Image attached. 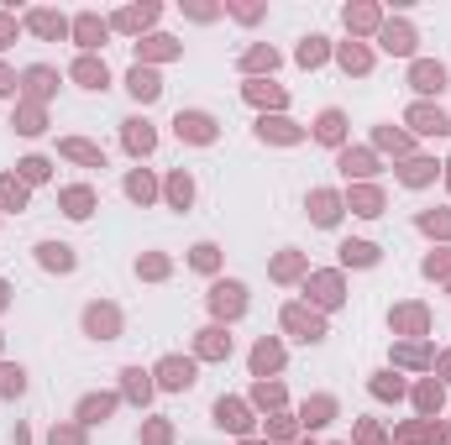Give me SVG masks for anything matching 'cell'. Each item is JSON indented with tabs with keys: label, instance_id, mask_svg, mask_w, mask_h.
I'll list each match as a JSON object with an SVG mask.
<instances>
[{
	"label": "cell",
	"instance_id": "35",
	"mask_svg": "<svg viewBox=\"0 0 451 445\" xmlns=\"http://www.w3.org/2000/svg\"><path fill=\"white\" fill-rule=\"evenodd\" d=\"M79 414L95 424V419H105V414H111V398H84V409H79Z\"/></svg>",
	"mask_w": 451,
	"mask_h": 445
},
{
	"label": "cell",
	"instance_id": "20",
	"mask_svg": "<svg viewBox=\"0 0 451 445\" xmlns=\"http://www.w3.org/2000/svg\"><path fill=\"white\" fill-rule=\"evenodd\" d=\"M262 137H273V142H299V126H289V120H262Z\"/></svg>",
	"mask_w": 451,
	"mask_h": 445
},
{
	"label": "cell",
	"instance_id": "6",
	"mask_svg": "<svg viewBox=\"0 0 451 445\" xmlns=\"http://www.w3.org/2000/svg\"><path fill=\"white\" fill-rule=\"evenodd\" d=\"M126 89L137 94V100H157V94H163V79H157L152 69H142V63H137V69L126 74Z\"/></svg>",
	"mask_w": 451,
	"mask_h": 445
},
{
	"label": "cell",
	"instance_id": "7",
	"mask_svg": "<svg viewBox=\"0 0 451 445\" xmlns=\"http://www.w3.org/2000/svg\"><path fill=\"white\" fill-rule=\"evenodd\" d=\"M157 377H163V388H189V383H194V361H179V356H168L163 367H157Z\"/></svg>",
	"mask_w": 451,
	"mask_h": 445
},
{
	"label": "cell",
	"instance_id": "48",
	"mask_svg": "<svg viewBox=\"0 0 451 445\" xmlns=\"http://www.w3.org/2000/svg\"><path fill=\"white\" fill-rule=\"evenodd\" d=\"M446 168H451V163H446Z\"/></svg>",
	"mask_w": 451,
	"mask_h": 445
},
{
	"label": "cell",
	"instance_id": "40",
	"mask_svg": "<svg viewBox=\"0 0 451 445\" xmlns=\"http://www.w3.org/2000/svg\"><path fill=\"white\" fill-rule=\"evenodd\" d=\"M21 173H26V179H48V163H43V157H26Z\"/></svg>",
	"mask_w": 451,
	"mask_h": 445
},
{
	"label": "cell",
	"instance_id": "3",
	"mask_svg": "<svg viewBox=\"0 0 451 445\" xmlns=\"http://www.w3.org/2000/svg\"><path fill=\"white\" fill-rule=\"evenodd\" d=\"M409 126L425 131V137H451V116L435 111V105H415V111H409Z\"/></svg>",
	"mask_w": 451,
	"mask_h": 445
},
{
	"label": "cell",
	"instance_id": "46",
	"mask_svg": "<svg viewBox=\"0 0 451 445\" xmlns=\"http://www.w3.org/2000/svg\"><path fill=\"white\" fill-rule=\"evenodd\" d=\"M0 89H16V79H11L6 69H0Z\"/></svg>",
	"mask_w": 451,
	"mask_h": 445
},
{
	"label": "cell",
	"instance_id": "17",
	"mask_svg": "<svg viewBox=\"0 0 451 445\" xmlns=\"http://www.w3.org/2000/svg\"><path fill=\"white\" fill-rule=\"evenodd\" d=\"M63 205H69V215H74V220H84V215H89V205H95V194H89V188H69V194H63Z\"/></svg>",
	"mask_w": 451,
	"mask_h": 445
},
{
	"label": "cell",
	"instance_id": "24",
	"mask_svg": "<svg viewBox=\"0 0 451 445\" xmlns=\"http://www.w3.org/2000/svg\"><path fill=\"white\" fill-rule=\"evenodd\" d=\"M216 419H221V424H231V429H242V424H247V419H242V403H226V398L216 403Z\"/></svg>",
	"mask_w": 451,
	"mask_h": 445
},
{
	"label": "cell",
	"instance_id": "39",
	"mask_svg": "<svg viewBox=\"0 0 451 445\" xmlns=\"http://www.w3.org/2000/svg\"><path fill=\"white\" fill-rule=\"evenodd\" d=\"M352 205H357V215H378V194H367V188H362Z\"/></svg>",
	"mask_w": 451,
	"mask_h": 445
},
{
	"label": "cell",
	"instance_id": "21",
	"mask_svg": "<svg viewBox=\"0 0 451 445\" xmlns=\"http://www.w3.org/2000/svg\"><path fill=\"white\" fill-rule=\"evenodd\" d=\"M142 52H147V58H174V52H179V43L157 32V37H147V43H142Z\"/></svg>",
	"mask_w": 451,
	"mask_h": 445
},
{
	"label": "cell",
	"instance_id": "34",
	"mask_svg": "<svg viewBox=\"0 0 451 445\" xmlns=\"http://www.w3.org/2000/svg\"><path fill=\"white\" fill-rule=\"evenodd\" d=\"M126 194H131V199H152V179H147V173H131Z\"/></svg>",
	"mask_w": 451,
	"mask_h": 445
},
{
	"label": "cell",
	"instance_id": "47",
	"mask_svg": "<svg viewBox=\"0 0 451 445\" xmlns=\"http://www.w3.org/2000/svg\"><path fill=\"white\" fill-rule=\"evenodd\" d=\"M0 304H6V283H0Z\"/></svg>",
	"mask_w": 451,
	"mask_h": 445
},
{
	"label": "cell",
	"instance_id": "45",
	"mask_svg": "<svg viewBox=\"0 0 451 445\" xmlns=\"http://www.w3.org/2000/svg\"><path fill=\"white\" fill-rule=\"evenodd\" d=\"M11 37H16V21H11V16H0V47H6Z\"/></svg>",
	"mask_w": 451,
	"mask_h": 445
},
{
	"label": "cell",
	"instance_id": "10",
	"mask_svg": "<svg viewBox=\"0 0 451 445\" xmlns=\"http://www.w3.org/2000/svg\"><path fill=\"white\" fill-rule=\"evenodd\" d=\"M157 21V6H131V11H121V16H116V26H121V32H142V26H152Z\"/></svg>",
	"mask_w": 451,
	"mask_h": 445
},
{
	"label": "cell",
	"instance_id": "22",
	"mask_svg": "<svg viewBox=\"0 0 451 445\" xmlns=\"http://www.w3.org/2000/svg\"><path fill=\"white\" fill-rule=\"evenodd\" d=\"M347 262H357V267H367V262H378V247H367V241H347Z\"/></svg>",
	"mask_w": 451,
	"mask_h": 445
},
{
	"label": "cell",
	"instance_id": "9",
	"mask_svg": "<svg viewBox=\"0 0 451 445\" xmlns=\"http://www.w3.org/2000/svg\"><path fill=\"white\" fill-rule=\"evenodd\" d=\"M74 79L84 89H105V79H111V74H105V63H95V58H79L74 63Z\"/></svg>",
	"mask_w": 451,
	"mask_h": 445
},
{
	"label": "cell",
	"instance_id": "2",
	"mask_svg": "<svg viewBox=\"0 0 451 445\" xmlns=\"http://www.w3.org/2000/svg\"><path fill=\"white\" fill-rule=\"evenodd\" d=\"M174 131H179L184 142H210V137H216V120H210L205 111H179Z\"/></svg>",
	"mask_w": 451,
	"mask_h": 445
},
{
	"label": "cell",
	"instance_id": "26",
	"mask_svg": "<svg viewBox=\"0 0 451 445\" xmlns=\"http://www.w3.org/2000/svg\"><path fill=\"white\" fill-rule=\"evenodd\" d=\"M310 210H315V220H321V225L336 220V199H330V194H315V199H310Z\"/></svg>",
	"mask_w": 451,
	"mask_h": 445
},
{
	"label": "cell",
	"instance_id": "25",
	"mask_svg": "<svg viewBox=\"0 0 451 445\" xmlns=\"http://www.w3.org/2000/svg\"><path fill=\"white\" fill-rule=\"evenodd\" d=\"M21 388H26V377H21V367H0V393H21Z\"/></svg>",
	"mask_w": 451,
	"mask_h": 445
},
{
	"label": "cell",
	"instance_id": "31",
	"mask_svg": "<svg viewBox=\"0 0 451 445\" xmlns=\"http://www.w3.org/2000/svg\"><path fill=\"white\" fill-rule=\"evenodd\" d=\"M200 351L205 356H221V351H231V341H226L221 330H205V341H200Z\"/></svg>",
	"mask_w": 451,
	"mask_h": 445
},
{
	"label": "cell",
	"instance_id": "5",
	"mask_svg": "<svg viewBox=\"0 0 451 445\" xmlns=\"http://www.w3.org/2000/svg\"><path fill=\"white\" fill-rule=\"evenodd\" d=\"M105 32H111V26H105L95 11H84V16L74 21V43H79V47H100V43H105Z\"/></svg>",
	"mask_w": 451,
	"mask_h": 445
},
{
	"label": "cell",
	"instance_id": "12",
	"mask_svg": "<svg viewBox=\"0 0 451 445\" xmlns=\"http://www.w3.org/2000/svg\"><path fill=\"white\" fill-rule=\"evenodd\" d=\"M84 325H89V335L111 341V335H116V309H89V315H84Z\"/></svg>",
	"mask_w": 451,
	"mask_h": 445
},
{
	"label": "cell",
	"instance_id": "30",
	"mask_svg": "<svg viewBox=\"0 0 451 445\" xmlns=\"http://www.w3.org/2000/svg\"><path fill=\"white\" fill-rule=\"evenodd\" d=\"M189 179H184V173H174V179H168V199H174V205H189Z\"/></svg>",
	"mask_w": 451,
	"mask_h": 445
},
{
	"label": "cell",
	"instance_id": "13",
	"mask_svg": "<svg viewBox=\"0 0 451 445\" xmlns=\"http://www.w3.org/2000/svg\"><path fill=\"white\" fill-rule=\"evenodd\" d=\"M37 252H43V267H58V273H69V267H74V252L58 247V241H43Z\"/></svg>",
	"mask_w": 451,
	"mask_h": 445
},
{
	"label": "cell",
	"instance_id": "23",
	"mask_svg": "<svg viewBox=\"0 0 451 445\" xmlns=\"http://www.w3.org/2000/svg\"><path fill=\"white\" fill-rule=\"evenodd\" d=\"M247 100H257V105H284V89H273V84H247Z\"/></svg>",
	"mask_w": 451,
	"mask_h": 445
},
{
	"label": "cell",
	"instance_id": "36",
	"mask_svg": "<svg viewBox=\"0 0 451 445\" xmlns=\"http://www.w3.org/2000/svg\"><path fill=\"white\" fill-rule=\"evenodd\" d=\"M126 393H131V398H147V372L131 367V372H126Z\"/></svg>",
	"mask_w": 451,
	"mask_h": 445
},
{
	"label": "cell",
	"instance_id": "1",
	"mask_svg": "<svg viewBox=\"0 0 451 445\" xmlns=\"http://www.w3.org/2000/svg\"><path fill=\"white\" fill-rule=\"evenodd\" d=\"M378 43H383V52L409 58V52H415V26L409 21H389V26H378Z\"/></svg>",
	"mask_w": 451,
	"mask_h": 445
},
{
	"label": "cell",
	"instance_id": "38",
	"mask_svg": "<svg viewBox=\"0 0 451 445\" xmlns=\"http://www.w3.org/2000/svg\"><path fill=\"white\" fill-rule=\"evenodd\" d=\"M315 299H321V304H336L341 299V293H336V278H321V283H315Z\"/></svg>",
	"mask_w": 451,
	"mask_h": 445
},
{
	"label": "cell",
	"instance_id": "41",
	"mask_svg": "<svg viewBox=\"0 0 451 445\" xmlns=\"http://www.w3.org/2000/svg\"><path fill=\"white\" fill-rule=\"evenodd\" d=\"M404 179H409V184H425V179H430V163H409Z\"/></svg>",
	"mask_w": 451,
	"mask_h": 445
},
{
	"label": "cell",
	"instance_id": "4",
	"mask_svg": "<svg viewBox=\"0 0 451 445\" xmlns=\"http://www.w3.org/2000/svg\"><path fill=\"white\" fill-rule=\"evenodd\" d=\"M409 84H415L420 94H441L446 89V69L441 63H415V69H409Z\"/></svg>",
	"mask_w": 451,
	"mask_h": 445
},
{
	"label": "cell",
	"instance_id": "32",
	"mask_svg": "<svg viewBox=\"0 0 451 445\" xmlns=\"http://www.w3.org/2000/svg\"><path fill=\"white\" fill-rule=\"evenodd\" d=\"M341 168L347 173H373V157L367 152H341Z\"/></svg>",
	"mask_w": 451,
	"mask_h": 445
},
{
	"label": "cell",
	"instance_id": "11",
	"mask_svg": "<svg viewBox=\"0 0 451 445\" xmlns=\"http://www.w3.org/2000/svg\"><path fill=\"white\" fill-rule=\"evenodd\" d=\"M152 126H147V120H126V147H131V152H152Z\"/></svg>",
	"mask_w": 451,
	"mask_h": 445
},
{
	"label": "cell",
	"instance_id": "28",
	"mask_svg": "<svg viewBox=\"0 0 451 445\" xmlns=\"http://www.w3.org/2000/svg\"><path fill=\"white\" fill-rule=\"evenodd\" d=\"M26 89H32V94H48L52 89V69H26Z\"/></svg>",
	"mask_w": 451,
	"mask_h": 445
},
{
	"label": "cell",
	"instance_id": "37",
	"mask_svg": "<svg viewBox=\"0 0 451 445\" xmlns=\"http://www.w3.org/2000/svg\"><path fill=\"white\" fill-rule=\"evenodd\" d=\"M0 199H6V205H21V199H26V188H21L16 179H0Z\"/></svg>",
	"mask_w": 451,
	"mask_h": 445
},
{
	"label": "cell",
	"instance_id": "42",
	"mask_svg": "<svg viewBox=\"0 0 451 445\" xmlns=\"http://www.w3.org/2000/svg\"><path fill=\"white\" fill-rule=\"evenodd\" d=\"M194 267H205V273H210V267H216V247H194Z\"/></svg>",
	"mask_w": 451,
	"mask_h": 445
},
{
	"label": "cell",
	"instance_id": "44",
	"mask_svg": "<svg viewBox=\"0 0 451 445\" xmlns=\"http://www.w3.org/2000/svg\"><path fill=\"white\" fill-rule=\"evenodd\" d=\"M21 131H26V137H32V131H43V116H37V111H26V116H21Z\"/></svg>",
	"mask_w": 451,
	"mask_h": 445
},
{
	"label": "cell",
	"instance_id": "16",
	"mask_svg": "<svg viewBox=\"0 0 451 445\" xmlns=\"http://www.w3.org/2000/svg\"><path fill=\"white\" fill-rule=\"evenodd\" d=\"M341 131H347L341 111H325V116H321V126H315V137H321V142H341Z\"/></svg>",
	"mask_w": 451,
	"mask_h": 445
},
{
	"label": "cell",
	"instance_id": "33",
	"mask_svg": "<svg viewBox=\"0 0 451 445\" xmlns=\"http://www.w3.org/2000/svg\"><path fill=\"white\" fill-rule=\"evenodd\" d=\"M273 63H278L273 47H252V52H247V69H273Z\"/></svg>",
	"mask_w": 451,
	"mask_h": 445
},
{
	"label": "cell",
	"instance_id": "15",
	"mask_svg": "<svg viewBox=\"0 0 451 445\" xmlns=\"http://www.w3.org/2000/svg\"><path fill=\"white\" fill-rule=\"evenodd\" d=\"M347 26H352V32H373V26H378V11L373 6H347Z\"/></svg>",
	"mask_w": 451,
	"mask_h": 445
},
{
	"label": "cell",
	"instance_id": "19",
	"mask_svg": "<svg viewBox=\"0 0 451 445\" xmlns=\"http://www.w3.org/2000/svg\"><path fill=\"white\" fill-rule=\"evenodd\" d=\"M321 58H325V37H304V43H299V63H304V69H315Z\"/></svg>",
	"mask_w": 451,
	"mask_h": 445
},
{
	"label": "cell",
	"instance_id": "18",
	"mask_svg": "<svg viewBox=\"0 0 451 445\" xmlns=\"http://www.w3.org/2000/svg\"><path fill=\"white\" fill-rule=\"evenodd\" d=\"M367 63H373V58H367V52L357 47V43L341 47V69H347V74H367Z\"/></svg>",
	"mask_w": 451,
	"mask_h": 445
},
{
	"label": "cell",
	"instance_id": "8",
	"mask_svg": "<svg viewBox=\"0 0 451 445\" xmlns=\"http://www.w3.org/2000/svg\"><path fill=\"white\" fill-rule=\"evenodd\" d=\"M26 26H32L37 37H63V32H69V21H63L58 11H32V16H26Z\"/></svg>",
	"mask_w": 451,
	"mask_h": 445
},
{
	"label": "cell",
	"instance_id": "43",
	"mask_svg": "<svg viewBox=\"0 0 451 445\" xmlns=\"http://www.w3.org/2000/svg\"><path fill=\"white\" fill-rule=\"evenodd\" d=\"M420 409H441V388H420Z\"/></svg>",
	"mask_w": 451,
	"mask_h": 445
},
{
	"label": "cell",
	"instance_id": "29",
	"mask_svg": "<svg viewBox=\"0 0 451 445\" xmlns=\"http://www.w3.org/2000/svg\"><path fill=\"white\" fill-rule=\"evenodd\" d=\"M63 152H69V157H79V163H105V157H100L89 142H63Z\"/></svg>",
	"mask_w": 451,
	"mask_h": 445
},
{
	"label": "cell",
	"instance_id": "27",
	"mask_svg": "<svg viewBox=\"0 0 451 445\" xmlns=\"http://www.w3.org/2000/svg\"><path fill=\"white\" fill-rule=\"evenodd\" d=\"M252 367H257V372H273V367H278V346H268V341H262L257 351H252Z\"/></svg>",
	"mask_w": 451,
	"mask_h": 445
},
{
	"label": "cell",
	"instance_id": "14",
	"mask_svg": "<svg viewBox=\"0 0 451 445\" xmlns=\"http://www.w3.org/2000/svg\"><path fill=\"white\" fill-rule=\"evenodd\" d=\"M216 309L221 315H236V309H242V283H221L216 288Z\"/></svg>",
	"mask_w": 451,
	"mask_h": 445
}]
</instances>
